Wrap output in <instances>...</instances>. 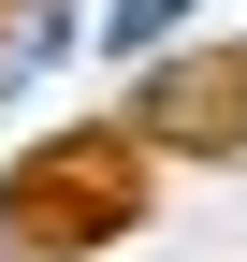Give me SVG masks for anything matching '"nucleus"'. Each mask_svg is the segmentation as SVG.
I'll list each match as a JSON object with an SVG mask.
<instances>
[{"label":"nucleus","instance_id":"obj_1","mask_svg":"<svg viewBox=\"0 0 247 262\" xmlns=\"http://www.w3.org/2000/svg\"><path fill=\"white\" fill-rule=\"evenodd\" d=\"M145 219V131L116 117V131H44V146L0 175V233H15L29 262H87V248H116Z\"/></svg>","mask_w":247,"mask_h":262},{"label":"nucleus","instance_id":"obj_2","mask_svg":"<svg viewBox=\"0 0 247 262\" xmlns=\"http://www.w3.org/2000/svg\"><path fill=\"white\" fill-rule=\"evenodd\" d=\"M131 131L145 146H204V160L247 146V58H175V73L131 102Z\"/></svg>","mask_w":247,"mask_h":262}]
</instances>
